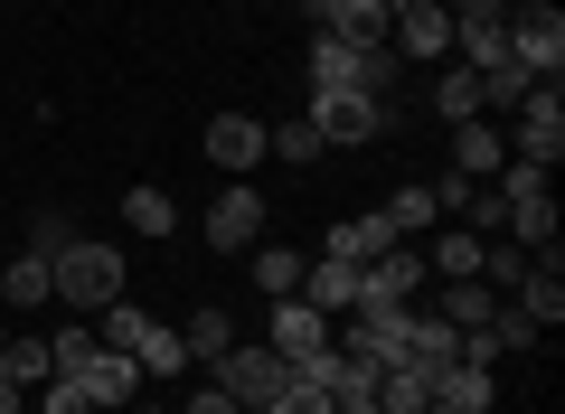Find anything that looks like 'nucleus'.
Wrapping results in <instances>:
<instances>
[{"mask_svg":"<svg viewBox=\"0 0 565 414\" xmlns=\"http://www.w3.org/2000/svg\"><path fill=\"white\" fill-rule=\"evenodd\" d=\"M122 283H132L122 274V245H104V236H66L57 255H47V293H57L76 320H95L104 301H122Z\"/></svg>","mask_w":565,"mask_h":414,"instance_id":"obj_1","label":"nucleus"},{"mask_svg":"<svg viewBox=\"0 0 565 414\" xmlns=\"http://www.w3.org/2000/svg\"><path fill=\"white\" fill-rule=\"evenodd\" d=\"M396 76H405V57L396 47H349V39H321L311 29V95H377V104H396Z\"/></svg>","mask_w":565,"mask_h":414,"instance_id":"obj_2","label":"nucleus"},{"mask_svg":"<svg viewBox=\"0 0 565 414\" xmlns=\"http://www.w3.org/2000/svg\"><path fill=\"white\" fill-rule=\"evenodd\" d=\"M509 57H519L537 85L565 76V10L556 0H509Z\"/></svg>","mask_w":565,"mask_h":414,"instance_id":"obj_3","label":"nucleus"},{"mask_svg":"<svg viewBox=\"0 0 565 414\" xmlns=\"http://www.w3.org/2000/svg\"><path fill=\"white\" fill-rule=\"evenodd\" d=\"M207 386H217V395H236V405H274V395L292 386V368H282V358L264 349V339H236L226 358H207Z\"/></svg>","mask_w":565,"mask_h":414,"instance_id":"obj_4","label":"nucleus"},{"mask_svg":"<svg viewBox=\"0 0 565 414\" xmlns=\"http://www.w3.org/2000/svg\"><path fill=\"white\" fill-rule=\"evenodd\" d=\"M264 217H274V208L255 198V179H226V189L207 198V226H199V236L217 245V255H255V245H264Z\"/></svg>","mask_w":565,"mask_h":414,"instance_id":"obj_5","label":"nucleus"},{"mask_svg":"<svg viewBox=\"0 0 565 414\" xmlns=\"http://www.w3.org/2000/svg\"><path fill=\"white\" fill-rule=\"evenodd\" d=\"M424 283H434V264H424L415 245H386V255L359 264V311H405Z\"/></svg>","mask_w":565,"mask_h":414,"instance_id":"obj_6","label":"nucleus"},{"mask_svg":"<svg viewBox=\"0 0 565 414\" xmlns=\"http://www.w3.org/2000/svg\"><path fill=\"white\" fill-rule=\"evenodd\" d=\"M405 311H415V301H405ZM405 311H340L330 339H340L349 358H367V368H396L405 358Z\"/></svg>","mask_w":565,"mask_h":414,"instance_id":"obj_7","label":"nucleus"},{"mask_svg":"<svg viewBox=\"0 0 565 414\" xmlns=\"http://www.w3.org/2000/svg\"><path fill=\"white\" fill-rule=\"evenodd\" d=\"M386 123H396V104H377V95H311V132L321 141H377Z\"/></svg>","mask_w":565,"mask_h":414,"instance_id":"obj_8","label":"nucleus"},{"mask_svg":"<svg viewBox=\"0 0 565 414\" xmlns=\"http://www.w3.org/2000/svg\"><path fill=\"white\" fill-rule=\"evenodd\" d=\"M519 160H537V170L565 160V95H556V85H527V104H519Z\"/></svg>","mask_w":565,"mask_h":414,"instance_id":"obj_9","label":"nucleus"},{"mask_svg":"<svg viewBox=\"0 0 565 414\" xmlns=\"http://www.w3.org/2000/svg\"><path fill=\"white\" fill-rule=\"evenodd\" d=\"M207 160H217L226 179H255V160H274V141H264L255 114H217L207 123Z\"/></svg>","mask_w":565,"mask_h":414,"instance_id":"obj_10","label":"nucleus"},{"mask_svg":"<svg viewBox=\"0 0 565 414\" xmlns=\"http://www.w3.org/2000/svg\"><path fill=\"white\" fill-rule=\"evenodd\" d=\"M321 39H349V47H377L386 39V0H302Z\"/></svg>","mask_w":565,"mask_h":414,"instance_id":"obj_11","label":"nucleus"},{"mask_svg":"<svg viewBox=\"0 0 565 414\" xmlns=\"http://www.w3.org/2000/svg\"><path fill=\"white\" fill-rule=\"evenodd\" d=\"M386 29H396V57H452V10H444V0L386 10Z\"/></svg>","mask_w":565,"mask_h":414,"instance_id":"obj_12","label":"nucleus"},{"mask_svg":"<svg viewBox=\"0 0 565 414\" xmlns=\"http://www.w3.org/2000/svg\"><path fill=\"white\" fill-rule=\"evenodd\" d=\"M302 301H311V311H330V320H340V311H359V264L311 255V264H302Z\"/></svg>","mask_w":565,"mask_h":414,"instance_id":"obj_13","label":"nucleus"},{"mask_svg":"<svg viewBox=\"0 0 565 414\" xmlns=\"http://www.w3.org/2000/svg\"><path fill=\"white\" fill-rule=\"evenodd\" d=\"M434 405H452V414H490V405H500V376L471 368V358H452V368H434Z\"/></svg>","mask_w":565,"mask_h":414,"instance_id":"obj_14","label":"nucleus"},{"mask_svg":"<svg viewBox=\"0 0 565 414\" xmlns=\"http://www.w3.org/2000/svg\"><path fill=\"white\" fill-rule=\"evenodd\" d=\"M76 386L95 395V405H132L141 368H132V349H104V339H95V358H85V368H76Z\"/></svg>","mask_w":565,"mask_h":414,"instance_id":"obj_15","label":"nucleus"},{"mask_svg":"<svg viewBox=\"0 0 565 414\" xmlns=\"http://www.w3.org/2000/svg\"><path fill=\"white\" fill-rule=\"evenodd\" d=\"M500 160H509V141L490 132V114L452 123V170H462V179H490V170H500Z\"/></svg>","mask_w":565,"mask_h":414,"instance_id":"obj_16","label":"nucleus"},{"mask_svg":"<svg viewBox=\"0 0 565 414\" xmlns=\"http://www.w3.org/2000/svg\"><path fill=\"white\" fill-rule=\"evenodd\" d=\"M122 226H132V236H180V198L170 189H151V179H141V189H122Z\"/></svg>","mask_w":565,"mask_h":414,"instance_id":"obj_17","label":"nucleus"},{"mask_svg":"<svg viewBox=\"0 0 565 414\" xmlns=\"http://www.w3.org/2000/svg\"><path fill=\"white\" fill-rule=\"evenodd\" d=\"M481 245L490 236H471V226H444V236H434V283H481Z\"/></svg>","mask_w":565,"mask_h":414,"instance_id":"obj_18","label":"nucleus"},{"mask_svg":"<svg viewBox=\"0 0 565 414\" xmlns=\"http://www.w3.org/2000/svg\"><path fill=\"white\" fill-rule=\"evenodd\" d=\"M434 405V376L415 368V358H396V368H377V414H424Z\"/></svg>","mask_w":565,"mask_h":414,"instance_id":"obj_19","label":"nucleus"},{"mask_svg":"<svg viewBox=\"0 0 565 414\" xmlns=\"http://www.w3.org/2000/svg\"><path fill=\"white\" fill-rule=\"evenodd\" d=\"M0 301H10V311H39V301H57V293H47V255H29V245H20V255L0 264Z\"/></svg>","mask_w":565,"mask_h":414,"instance_id":"obj_20","label":"nucleus"},{"mask_svg":"<svg viewBox=\"0 0 565 414\" xmlns=\"http://www.w3.org/2000/svg\"><path fill=\"white\" fill-rule=\"evenodd\" d=\"M132 368H141V376H161V386H170V376H189V368H199V358H189V339L170 330V320H151V339H141V349H132Z\"/></svg>","mask_w":565,"mask_h":414,"instance_id":"obj_21","label":"nucleus"},{"mask_svg":"<svg viewBox=\"0 0 565 414\" xmlns=\"http://www.w3.org/2000/svg\"><path fill=\"white\" fill-rule=\"evenodd\" d=\"M302 264L311 255H292V245H255V293L264 301H292V293H302Z\"/></svg>","mask_w":565,"mask_h":414,"instance_id":"obj_22","label":"nucleus"},{"mask_svg":"<svg viewBox=\"0 0 565 414\" xmlns=\"http://www.w3.org/2000/svg\"><path fill=\"white\" fill-rule=\"evenodd\" d=\"M434 311H444L452 330H490V320H500V293H490V283H444Z\"/></svg>","mask_w":565,"mask_h":414,"instance_id":"obj_23","label":"nucleus"},{"mask_svg":"<svg viewBox=\"0 0 565 414\" xmlns=\"http://www.w3.org/2000/svg\"><path fill=\"white\" fill-rule=\"evenodd\" d=\"M95 339H104V349H141V339H151V311H141L132 293L104 301V311H95Z\"/></svg>","mask_w":565,"mask_h":414,"instance_id":"obj_24","label":"nucleus"},{"mask_svg":"<svg viewBox=\"0 0 565 414\" xmlns=\"http://www.w3.org/2000/svg\"><path fill=\"white\" fill-rule=\"evenodd\" d=\"M180 339H189V358H226V349H236V320H226L217 301H199V311L180 320Z\"/></svg>","mask_w":565,"mask_h":414,"instance_id":"obj_25","label":"nucleus"},{"mask_svg":"<svg viewBox=\"0 0 565 414\" xmlns=\"http://www.w3.org/2000/svg\"><path fill=\"white\" fill-rule=\"evenodd\" d=\"M527 85H537V76H527L519 57H500V66H481V114H519V104H527Z\"/></svg>","mask_w":565,"mask_h":414,"instance_id":"obj_26","label":"nucleus"},{"mask_svg":"<svg viewBox=\"0 0 565 414\" xmlns=\"http://www.w3.org/2000/svg\"><path fill=\"white\" fill-rule=\"evenodd\" d=\"M386 245H396V236H386V217H349V226H330V245H321V255L367 264V255H386Z\"/></svg>","mask_w":565,"mask_h":414,"instance_id":"obj_27","label":"nucleus"},{"mask_svg":"<svg viewBox=\"0 0 565 414\" xmlns=\"http://www.w3.org/2000/svg\"><path fill=\"white\" fill-rule=\"evenodd\" d=\"M434 114L471 123V114H481V76H471V66H444V76H434Z\"/></svg>","mask_w":565,"mask_h":414,"instance_id":"obj_28","label":"nucleus"},{"mask_svg":"<svg viewBox=\"0 0 565 414\" xmlns=\"http://www.w3.org/2000/svg\"><path fill=\"white\" fill-rule=\"evenodd\" d=\"M377 217H386V236H424V226H434V198H424V189H396V198H386V208H377Z\"/></svg>","mask_w":565,"mask_h":414,"instance_id":"obj_29","label":"nucleus"},{"mask_svg":"<svg viewBox=\"0 0 565 414\" xmlns=\"http://www.w3.org/2000/svg\"><path fill=\"white\" fill-rule=\"evenodd\" d=\"M264 141H274V160H292V170H311V160H321V132H311V114H302V123H264Z\"/></svg>","mask_w":565,"mask_h":414,"instance_id":"obj_30","label":"nucleus"},{"mask_svg":"<svg viewBox=\"0 0 565 414\" xmlns=\"http://www.w3.org/2000/svg\"><path fill=\"white\" fill-rule=\"evenodd\" d=\"M490 189H500V208H527V198H546V170H537V160H500Z\"/></svg>","mask_w":565,"mask_h":414,"instance_id":"obj_31","label":"nucleus"},{"mask_svg":"<svg viewBox=\"0 0 565 414\" xmlns=\"http://www.w3.org/2000/svg\"><path fill=\"white\" fill-rule=\"evenodd\" d=\"M10 376H20V386H47V376H57V358H47V339H10Z\"/></svg>","mask_w":565,"mask_h":414,"instance_id":"obj_32","label":"nucleus"},{"mask_svg":"<svg viewBox=\"0 0 565 414\" xmlns=\"http://www.w3.org/2000/svg\"><path fill=\"white\" fill-rule=\"evenodd\" d=\"M39 395V414H95V395L76 386V376H47V386H29Z\"/></svg>","mask_w":565,"mask_h":414,"instance_id":"obj_33","label":"nucleus"},{"mask_svg":"<svg viewBox=\"0 0 565 414\" xmlns=\"http://www.w3.org/2000/svg\"><path fill=\"white\" fill-rule=\"evenodd\" d=\"M490 349H537V320H519V311H509V301H500V320H490Z\"/></svg>","mask_w":565,"mask_h":414,"instance_id":"obj_34","label":"nucleus"},{"mask_svg":"<svg viewBox=\"0 0 565 414\" xmlns=\"http://www.w3.org/2000/svg\"><path fill=\"white\" fill-rule=\"evenodd\" d=\"M66 236H76V226H66V217H57V208H39V226H29V255H57V245H66Z\"/></svg>","mask_w":565,"mask_h":414,"instance_id":"obj_35","label":"nucleus"},{"mask_svg":"<svg viewBox=\"0 0 565 414\" xmlns=\"http://www.w3.org/2000/svg\"><path fill=\"white\" fill-rule=\"evenodd\" d=\"M180 414H245V405H236V395H217V386H199V395H189Z\"/></svg>","mask_w":565,"mask_h":414,"instance_id":"obj_36","label":"nucleus"},{"mask_svg":"<svg viewBox=\"0 0 565 414\" xmlns=\"http://www.w3.org/2000/svg\"><path fill=\"white\" fill-rule=\"evenodd\" d=\"M452 20H509V0H444Z\"/></svg>","mask_w":565,"mask_h":414,"instance_id":"obj_37","label":"nucleus"},{"mask_svg":"<svg viewBox=\"0 0 565 414\" xmlns=\"http://www.w3.org/2000/svg\"><path fill=\"white\" fill-rule=\"evenodd\" d=\"M20 405H29V386L10 376V358H0V414H20Z\"/></svg>","mask_w":565,"mask_h":414,"instance_id":"obj_38","label":"nucleus"},{"mask_svg":"<svg viewBox=\"0 0 565 414\" xmlns=\"http://www.w3.org/2000/svg\"><path fill=\"white\" fill-rule=\"evenodd\" d=\"M340 414H377V395H359V405H340Z\"/></svg>","mask_w":565,"mask_h":414,"instance_id":"obj_39","label":"nucleus"},{"mask_svg":"<svg viewBox=\"0 0 565 414\" xmlns=\"http://www.w3.org/2000/svg\"><path fill=\"white\" fill-rule=\"evenodd\" d=\"M424 414H452V405H424Z\"/></svg>","mask_w":565,"mask_h":414,"instance_id":"obj_40","label":"nucleus"}]
</instances>
